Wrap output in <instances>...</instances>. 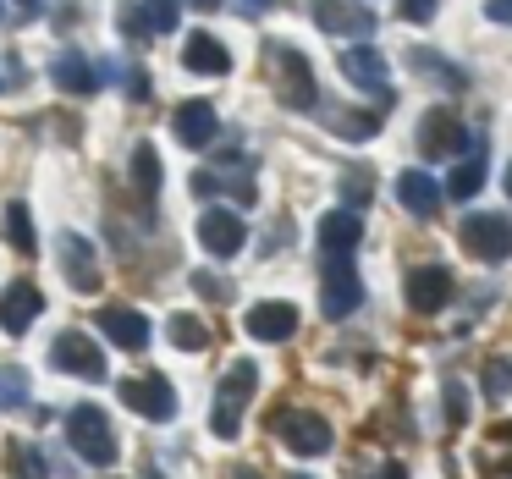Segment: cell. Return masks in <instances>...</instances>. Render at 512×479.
<instances>
[{"label":"cell","mask_w":512,"mask_h":479,"mask_svg":"<svg viewBox=\"0 0 512 479\" xmlns=\"http://www.w3.org/2000/svg\"><path fill=\"white\" fill-rule=\"evenodd\" d=\"M45 314V298H39V287H28V281H12V287L0 292V331L6 336H23L28 325Z\"/></svg>","instance_id":"4fadbf2b"},{"label":"cell","mask_w":512,"mask_h":479,"mask_svg":"<svg viewBox=\"0 0 512 479\" xmlns=\"http://www.w3.org/2000/svg\"><path fill=\"white\" fill-rule=\"evenodd\" d=\"M479 188H485V149H479V138H474V144H468V160L446 177L441 193H452V199H474Z\"/></svg>","instance_id":"7402d4cb"},{"label":"cell","mask_w":512,"mask_h":479,"mask_svg":"<svg viewBox=\"0 0 512 479\" xmlns=\"http://www.w3.org/2000/svg\"><path fill=\"white\" fill-rule=\"evenodd\" d=\"M232 479H265V474H259V468H243V463H237V468H232Z\"/></svg>","instance_id":"8d00e7d4"},{"label":"cell","mask_w":512,"mask_h":479,"mask_svg":"<svg viewBox=\"0 0 512 479\" xmlns=\"http://www.w3.org/2000/svg\"><path fill=\"white\" fill-rule=\"evenodd\" d=\"M397 6H402L408 23H430V17H435V0H397Z\"/></svg>","instance_id":"d6a6232c"},{"label":"cell","mask_w":512,"mask_h":479,"mask_svg":"<svg viewBox=\"0 0 512 479\" xmlns=\"http://www.w3.org/2000/svg\"><path fill=\"white\" fill-rule=\"evenodd\" d=\"M100 331L111 336L116 347H127V353H144L149 347V320L138 309H127V303H111V309L100 314Z\"/></svg>","instance_id":"9a60e30c"},{"label":"cell","mask_w":512,"mask_h":479,"mask_svg":"<svg viewBox=\"0 0 512 479\" xmlns=\"http://www.w3.org/2000/svg\"><path fill=\"white\" fill-rule=\"evenodd\" d=\"M193 287H199L204 298H232V281H226V287H221V281H215V276H204V270H199V276H193Z\"/></svg>","instance_id":"836d02e7"},{"label":"cell","mask_w":512,"mask_h":479,"mask_svg":"<svg viewBox=\"0 0 512 479\" xmlns=\"http://www.w3.org/2000/svg\"><path fill=\"white\" fill-rule=\"evenodd\" d=\"M50 78H56L67 94H94L100 89V72H94V61H83V56H61L56 67H50Z\"/></svg>","instance_id":"603a6c76"},{"label":"cell","mask_w":512,"mask_h":479,"mask_svg":"<svg viewBox=\"0 0 512 479\" xmlns=\"http://www.w3.org/2000/svg\"><path fill=\"white\" fill-rule=\"evenodd\" d=\"M67 441L78 446V457H83V463H94V468H111L116 457H122V446H116L111 419H105L100 408H89V402L67 413Z\"/></svg>","instance_id":"3957f363"},{"label":"cell","mask_w":512,"mask_h":479,"mask_svg":"<svg viewBox=\"0 0 512 479\" xmlns=\"http://www.w3.org/2000/svg\"><path fill=\"white\" fill-rule=\"evenodd\" d=\"M485 391L490 397H507L512 391V358H490L485 364Z\"/></svg>","instance_id":"f546056e"},{"label":"cell","mask_w":512,"mask_h":479,"mask_svg":"<svg viewBox=\"0 0 512 479\" xmlns=\"http://www.w3.org/2000/svg\"><path fill=\"white\" fill-rule=\"evenodd\" d=\"M413 67H419V72H430L435 83H452V89H463V72H457V67H446V61H435L430 50H413Z\"/></svg>","instance_id":"83f0119b"},{"label":"cell","mask_w":512,"mask_h":479,"mask_svg":"<svg viewBox=\"0 0 512 479\" xmlns=\"http://www.w3.org/2000/svg\"><path fill=\"white\" fill-rule=\"evenodd\" d=\"M177 17H182L177 0H144V6H138V23H144V34H171V28H177Z\"/></svg>","instance_id":"484cf974"},{"label":"cell","mask_w":512,"mask_h":479,"mask_svg":"<svg viewBox=\"0 0 512 479\" xmlns=\"http://www.w3.org/2000/svg\"><path fill=\"white\" fill-rule=\"evenodd\" d=\"M325 122H331V127H336V133H342V138H369V133H375V127H380V116H342V111H331V116H325Z\"/></svg>","instance_id":"f1b7e54d"},{"label":"cell","mask_w":512,"mask_h":479,"mask_svg":"<svg viewBox=\"0 0 512 479\" xmlns=\"http://www.w3.org/2000/svg\"><path fill=\"white\" fill-rule=\"evenodd\" d=\"M265 67H270V78H276L281 105H292V111H314V105H320V83H314V67H309L303 50L270 45L265 50Z\"/></svg>","instance_id":"6da1fadb"},{"label":"cell","mask_w":512,"mask_h":479,"mask_svg":"<svg viewBox=\"0 0 512 479\" xmlns=\"http://www.w3.org/2000/svg\"><path fill=\"white\" fill-rule=\"evenodd\" d=\"M182 67L204 72V78H226V72H232V50H226L221 39H210V34H188V45H182Z\"/></svg>","instance_id":"d6986e66"},{"label":"cell","mask_w":512,"mask_h":479,"mask_svg":"<svg viewBox=\"0 0 512 479\" xmlns=\"http://www.w3.org/2000/svg\"><path fill=\"white\" fill-rule=\"evenodd\" d=\"M342 72L347 83H358V89H375V94H391V78H386V56L369 45H353L342 50Z\"/></svg>","instance_id":"ac0fdd59"},{"label":"cell","mask_w":512,"mask_h":479,"mask_svg":"<svg viewBox=\"0 0 512 479\" xmlns=\"http://www.w3.org/2000/svg\"><path fill=\"white\" fill-rule=\"evenodd\" d=\"M193 6H199V12H215V6H221V0H193Z\"/></svg>","instance_id":"f35d334b"},{"label":"cell","mask_w":512,"mask_h":479,"mask_svg":"<svg viewBox=\"0 0 512 479\" xmlns=\"http://www.w3.org/2000/svg\"><path fill=\"white\" fill-rule=\"evenodd\" d=\"M243 6H248V12H265V6H270V0H243Z\"/></svg>","instance_id":"ab89813d"},{"label":"cell","mask_w":512,"mask_h":479,"mask_svg":"<svg viewBox=\"0 0 512 479\" xmlns=\"http://www.w3.org/2000/svg\"><path fill=\"white\" fill-rule=\"evenodd\" d=\"M507 193H512V166H507Z\"/></svg>","instance_id":"60d3db41"},{"label":"cell","mask_w":512,"mask_h":479,"mask_svg":"<svg viewBox=\"0 0 512 479\" xmlns=\"http://www.w3.org/2000/svg\"><path fill=\"white\" fill-rule=\"evenodd\" d=\"M314 237H320L325 259L353 254V248H358V237H364V226H358V210H331L320 226H314Z\"/></svg>","instance_id":"ffe728a7"},{"label":"cell","mask_w":512,"mask_h":479,"mask_svg":"<svg viewBox=\"0 0 512 479\" xmlns=\"http://www.w3.org/2000/svg\"><path fill=\"white\" fill-rule=\"evenodd\" d=\"M243 325H248L254 342H287V336L298 331V309H292V303H254Z\"/></svg>","instance_id":"2e32d148"},{"label":"cell","mask_w":512,"mask_h":479,"mask_svg":"<svg viewBox=\"0 0 512 479\" xmlns=\"http://www.w3.org/2000/svg\"><path fill=\"white\" fill-rule=\"evenodd\" d=\"M166 336H171L177 347H188V353H204V347H210V331H204V325L193 320V314H171Z\"/></svg>","instance_id":"4316f807"},{"label":"cell","mask_w":512,"mask_h":479,"mask_svg":"<svg viewBox=\"0 0 512 479\" xmlns=\"http://www.w3.org/2000/svg\"><path fill=\"white\" fill-rule=\"evenodd\" d=\"M122 402L133 413H144V419H155V424H166L171 413H177V397H171V380H160V375H133V380H122Z\"/></svg>","instance_id":"ba28073f"},{"label":"cell","mask_w":512,"mask_h":479,"mask_svg":"<svg viewBox=\"0 0 512 479\" xmlns=\"http://www.w3.org/2000/svg\"><path fill=\"white\" fill-rule=\"evenodd\" d=\"M397 204L408 215H419V221H430V215L441 210V182H435L430 171H402L397 177Z\"/></svg>","instance_id":"e0dca14e"},{"label":"cell","mask_w":512,"mask_h":479,"mask_svg":"<svg viewBox=\"0 0 512 479\" xmlns=\"http://www.w3.org/2000/svg\"><path fill=\"white\" fill-rule=\"evenodd\" d=\"M490 17H496V23H512V0H490Z\"/></svg>","instance_id":"d590c367"},{"label":"cell","mask_w":512,"mask_h":479,"mask_svg":"<svg viewBox=\"0 0 512 479\" xmlns=\"http://www.w3.org/2000/svg\"><path fill=\"white\" fill-rule=\"evenodd\" d=\"M133 188L144 193V199H155V193H160V155L149 144L133 149Z\"/></svg>","instance_id":"cb8c5ba5"},{"label":"cell","mask_w":512,"mask_h":479,"mask_svg":"<svg viewBox=\"0 0 512 479\" xmlns=\"http://www.w3.org/2000/svg\"><path fill=\"white\" fill-rule=\"evenodd\" d=\"M259 391V369L248 364V358H237L232 369H226L221 391H215V408H210V430L221 435V441H232L237 430H243V408L254 402Z\"/></svg>","instance_id":"7a4b0ae2"},{"label":"cell","mask_w":512,"mask_h":479,"mask_svg":"<svg viewBox=\"0 0 512 479\" xmlns=\"http://www.w3.org/2000/svg\"><path fill=\"white\" fill-rule=\"evenodd\" d=\"M468 419V402H463V386H457V380H446V424H463Z\"/></svg>","instance_id":"1f68e13d"},{"label":"cell","mask_w":512,"mask_h":479,"mask_svg":"<svg viewBox=\"0 0 512 479\" xmlns=\"http://www.w3.org/2000/svg\"><path fill=\"white\" fill-rule=\"evenodd\" d=\"M6 237H12V248L23 259H34V221H28V204H6Z\"/></svg>","instance_id":"d4e9b609"},{"label":"cell","mask_w":512,"mask_h":479,"mask_svg":"<svg viewBox=\"0 0 512 479\" xmlns=\"http://www.w3.org/2000/svg\"><path fill=\"white\" fill-rule=\"evenodd\" d=\"M171 133H177L188 149H210L215 138H221V116H215L210 100H188V105H177V116H171Z\"/></svg>","instance_id":"7c38bea8"},{"label":"cell","mask_w":512,"mask_h":479,"mask_svg":"<svg viewBox=\"0 0 512 479\" xmlns=\"http://www.w3.org/2000/svg\"><path fill=\"white\" fill-rule=\"evenodd\" d=\"M50 358L78 380H94V386L105 380V353L94 347V336H83V331H61L56 347H50Z\"/></svg>","instance_id":"52a82bcc"},{"label":"cell","mask_w":512,"mask_h":479,"mask_svg":"<svg viewBox=\"0 0 512 479\" xmlns=\"http://www.w3.org/2000/svg\"><path fill=\"white\" fill-rule=\"evenodd\" d=\"M375 479H402V463H386V468H380Z\"/></svg>","instance_id":"74e56055"},{"label":"cell","mask_w":512,"mask_h":479,"mask_svg":"<svg viewBox=\"0 0 512 479\" xmlns=\"http://www.w3.org/2000/svg\"><path fill=\"white\" fill-rule=\"evenodd\" d=\"M314 23L336 39H369L375 34V12L358 0H314Z\"/></svg>","instance_id":"9c48e42d"},{"label":"cell","mask_w":512,"mask_h":479,"mask_svg":"<svg viewBox=\"0 0 512 479\" xmlns=\"http://www.w3.org/2000/svg\"><path fill=\"white\" fill-rule=\"evenodd\" d=\"M0 391H6V397H12V402L23 397V391H28V386H23V369H12V375L0 380Z\"/></svg>","instance_id":"e575fe53"},{"label":"cell","mask_w":512,"mask_h":479,"mask_svg":"<svg viewBox=\"0 0 512 479\" xmlns=\"http://www.w3.org/2000/svg\"><path fill=\"white\" fill-rule=\"evenodd\" d=\"M342 193H347V204H358V210H364V204H369V171H347Z\"/></svg>","instance_id":"4dcf8cb0"},{"label":"cell","mask_w":512,"mask_h":479,"mask_svg":"<svg viewBox=\"0 0 512 479\" xmlns=\"http://www.w3.org/2000/svg\"><path fill=\"white\" fill-rule=\"evenodd\" d=\"M199 243L210 248L215 259H232V254H243V243H248V226H243V215H237V210H204V215H199Z\"/></svg>","instance_id":"8fae6325"},{"label":"cell","mask_w":512,"mask_h":479,"mask_svg":"<svg viewBox=\"0 0 512 479\" xmlns=\"http://www.w3.org/2000/svg\"><path fill=\"white\" fill-rule=\"evenodd\" d=\"M270 424H276V435H281L287 452H298V457H325L331 452V424H325L314 408H281Z\"/></svg>","instance_id":"277c9868"},{"label":"cell","mask_w":512,"mask_h":479,"mask_svg":"<svg viewBox=\"0 0 512 479\" xmlns=\"http://www.w3.org/2000/svg\"><path fill=\"white\" fill-rule=\"evenodd\" d=\"M474 144V133H468L463 122H457L446 105H435V111H424L419 122V155L424 160H446V155H463V149Z\"/></svg>","instance_id":"8992f818"},{"label":"cell","mask_w":512,"mask_h":479,"mask_svg":"<svg viewBox=\"0 0 512 479\" xmlns=\"http://www.w3.org/2000/svg\"><path fill=\"white\" fill-rule=\"evenodd\" d=\"M358 298H364V287H358V270L347 265V254H336L331 265H325V281H320V309L331 314V320H342V314L358 309Z\"/></svg>","instance_id":"30bf717a"},{"label":"cell","mask_w":512,"mask_h":479,"mask_svg":"<svg viewBox=\"0 0 512 479\" xmlns=\"http://www.w3.org/2000/svg\"><path fill=\"white\" fill-rule=\"evenodd\" d=\"M446 298H452V276H446L441 265L408 270V309H413V314H435Z\"/></svg>","instance_id":"5bb4252c"},{"label":"cell","mask_w":512,"mask_h":479,"mask_svg":"<svg viewBox=\"0 0 512 479\" xmlns=\"http://www.w3.org/2000/svg\"><path fill=\"white\" fill-rule=\"evenodd\" d=\"M61 265H67V281L78 292H100V265H94V248L83 243L78 232L61 237Z\"/></svg>","instance_id":"44dd1931"},{"label":"cell","mask_w":512,"mask_h":479,"mask_svg":"<svg viewBox=\"0 0 512 479\" xmlns=\"http://www.w3.org/2000/svg\"><path fill=\"white\" fill-rule=\"evenodd\" d=\"M457 237H463L468 259H479V265L512 254V221L507 215H468V221L457 226Z\"/></svg>","instance_id":"5b68a950"}]
</instances>
